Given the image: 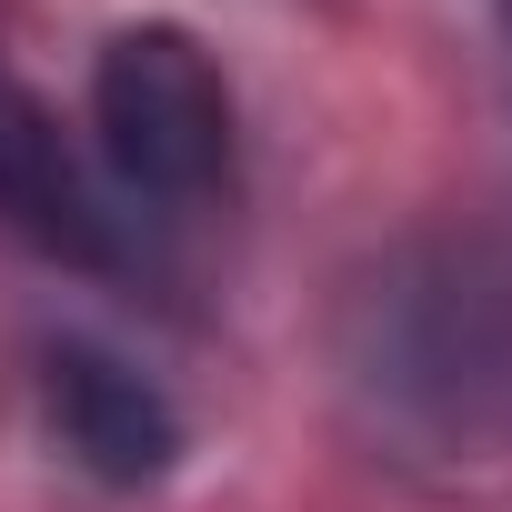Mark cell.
Instances as JSON below:
<instances>
[{"mask_svg": "<svg viewBox=\"0 0 512 512\" xmlns=\"http://www.w3.org/2000/svg\"><path fill=\"white\" fill-rule=\"evenodd\" d=\"M41 432L101 492H161L181 472V452H191L181 402L141 362H121L111 342H81V332H61L41 352Z\"/></svg>", "mask_w": 512, "mask_h": 512, "instance_id": "277c9868", "label": "cell"}, {"mask_svg": "<svg viewBox=\"0 0 512 512\" xmlns=\"http://www.w3.org/2000/svg\"><path fill=\"white\" fill-rule=\"evenodd\" d=\"M0 231L61 272H131L141 262L131 201L111 191L91 141H71V121L11 61H0Z\"/></svg>", "mask_w": 512, "mask_h": 512, "instance_id": "3957f363", "label": "cell"}, {"mask_svg": "<svg viewBox=\"0 0 512 512\" xmlns=\"http://www.w3.org/2000/svg\"><path fill=\"white\" fill-rule=\"evenodd\" d=\"M342 402L392 462H512V221H432L352 272L332 322Z\"/></svg>", "mask_w": 512, "mask_h": 512, "instance_id": "6da1fadb", "label": "cell"}, {"mask_svg": "<svg viewBox=\"0 0 512 512\" xmlns=\"http://www.w3.org/2000/svg\"><path fill=\"white\" fill-rule=\"evenodd\" d=\"M91 161L151 221H201L241 191V101L201 31L131 21L91 61Z\"/></svg>", "mask_w": 512, "mask_h": 512, "instance_id": "7a4b0ae2", "label": "cell"}]
</instances>
